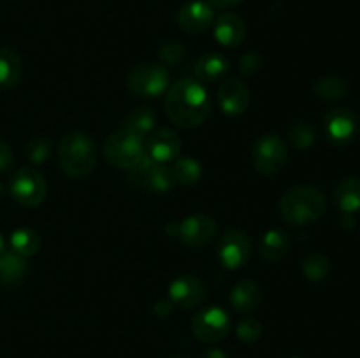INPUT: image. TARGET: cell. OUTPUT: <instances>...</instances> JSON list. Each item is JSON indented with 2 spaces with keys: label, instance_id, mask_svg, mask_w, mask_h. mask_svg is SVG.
<instances>
[{
  "label": "cell",
  "instance_id": "6da1fadb",
  "mask_svg": "<svg viewBox=\"0 0 360 358\" xmlns=\"http://www.w3.org/2000/svg\"><path fill=\"white\" fill-rule=\"evenodd\" d=\"M164 107L174 125L195 128L202 125L210 114V97L200 81L181 79L167 90Z\"/></svg>",
  "mask_w": 360,
  "mask_h": 358
},
{
  "label": "cell",
  "instance_id": "7a4b0ae2",
  "mask_svg": "<svg viewBox=\"0 0 360 358\" xmlns=\"http://www.w3.org/2000/svg\"><path fill=\"white\" fill-rule=\"evenodd\" d=\"M58 164L72 179L86 178L97 165V146L88 133L69 132L58 142Z\"/></svg>",
  "mask_w": 360,
  "mask_h": 358
},
{
  "label": "cell",
  "instance_id": "3957f363",
  "mask_svg": "<svg viewBox=\"0 0 360 358\" xmlns=\"http://www.w3.org/2000/svg\"><path fill=\"white\" fill-rule=\"evenodd\" d=\"M327 209L326 195L313 186L288 188L280 199L281 218L288 225H308L323 216Z\"/></svg>",
  "mask_w": 360,
  "mask_h": 358
},
{
  "label": "cell",
  "instance_id": "277c9868",
  "mask_svg": "<svg viewBox=\"0 0 360 358\" xmlns=\"http://www.w3.org/2000/svg\"><path fill=\"white\" fill-rule=\"evenodd\" d=\"M169 86V70L164 63H139L127 74V88L136 97H158Z\"/></svg>",
  "mask_w": 360,
  "mask_h": 358
},
{
  "label": "cell",
  "instance_id": "5b68a950",
  "mask_svg": "<svg viewBox=\"0 0 360 358\" xmlns=\"http://www.w3.org/2000/svg\"><path fill=\"white\" fill-rule=\"evenodd\" d=\"M9 193L20 206L35 207L44 202L48 195V183L37 168L21 167L11 175Z\"/></svg>",
  "mask_w": 360,
  "mask_h": 358
},
{
  "label": "cell",
  "instance_id": "8992f818",
  "mask_svg": "<svg viewBox=\"0 0 360 358\" xmlns=\"http://www.w3.org/2000/svg\"><path fill=\"white\" fill-rule=\"evenodd\" d=\"M288 147L281 137L274 133L262 135L252 150V164L257 172L264 175H274L287 165Z\"/></svg>",
  "mask_w": 360,
  "mask_h": 358
},
{
  "label": "cell",
  "instance_id": "52a82bcc",
  "mask_svg": "<svg viewBox=\"0 0 360 358\" xmlns=\"http://www.w3.org/2000/svg\"><path fill=\"white\" fill-rule=\"evenodd\" d=\"M102 151L112 167L132 168L144 157V144L139 137L118 130L104 140Z\"/></svg>",
  "mask_w": 360,
  "mask_h": 358
},
{
  "label": "cell",
  "instance_id": "ba28073f",
  "mask_svg": "<svg viewBox=\"0 0 360 358\" xmlns=\"http://www.w3.org/2000/svg\"><path fill=\"white\" fill-rule=\"evenodd\" d=\"M231 318L227 312L218 305H210L204 307L193 316L192 319V332L200 343L214 344L224 340L231 332Z\"/></svg>",
  "mask_w": 360,
  "mask_h": 358
},
{
  "label": "cell",
  "instance_id": "9c48e42d",
  "mask_svg": "<svg viewBox=\"0 0 360 358\" xmlns=\"http://www.w3.org/2000/svg\"><path fill=\"white\" fill-rule=\"evenodd\" d=\"M252 256V241L248 234L239 228H231L225 232L218 244V258L221 265L236 270L243 269Z\"/></svg>",
  "mask_w": 360,
  "mask_h": 358
},
{
  "label": "cell",
  "instance_id": "30bf717a",
  "mask_svg": "<svg viewBox=\"0 0 360 358\" xmlns=\"http://www.w3.org/2000/svg\"><path fill=\"white\" fill-rule=\"evenodd\" d=\"M217 234V221L207 214H192L176 223L174 235L186 248H202Z\"/></svg>",
  "mask_w": 360,
  "mask_h": 358
},
{
  "label": "cell",
  "instance_id": "8fae6325",
  "mask_svg": "<svg viewBox=\"0 0 360 358\" xmlns=\"http://www.w3.org/2000/svg\"><path fill=\"white\" fill-rule=\"evenodd\" d=\"M130 171H132L130 172V178L137 179L141 185L146 186L151 192H169L176 185L171 167L151 160L146 153H144V157Z\"/></svg>",
  "mask_w": 360,
  "mask_h": 358
},
{
  "label": "cell",
  "instance_id": "7c38bea8",
  "mask_svg": "<svg viewBox=\"0 0 360 358\" xmlns=\"http://www.w3.org/2000/svg\"><path fill=\"white\" fill-rule=\"evenodd\" d=\"M176 20L185 34L200 35L213 25V7L202 0H190L179 7Z\"/></svg>",
  "mask_w": 360,
  "mask_h": 358
},
{
  "label": "cell",
  "instance_id": "4fadbf2b",
  "mask_svg": "<svg viewBox=\"0 0 360 358\" xmlns=\"http://www.w3.org/2000/svg\"><path fill=\"white\" fill-rule=\"evenodd\" d=\"M206 295L207 290L202 279L190 274L176 277L169 286V300L183 309H193L200 305L206 300Z\"/></svg>",
  "mask_w": 360,
  "mask_h": 358
},
{
  "label": "cell",
  "instance_id": "5bb4252c",
  "mask_svg": "<svg viewBox=\"0 0 360 358\" xmlns=\"http://www.w3.org/2000/svg\"><path fill=\"white\" fill-rule=\"evenodd\" d=\"M323 130L330 142L336 146H345L354 139L357 130V116L347 107L333 109L323 119Z\"/></svg>",
  "mask_w": 360,
  "mask_h": 358
},
{
  "label": "cell",
  "instance_id": "9a60e30c",
  "mask_svg": "<svg viewBox=\"0 0 360 358\" xmlns=\"http://www.w3.org/2000/svg\"><path fill=\"white\" fill-rule=\"evenodd\" d=\"M181 151V139L171 128H158L148 135L146 154L158 164L176 160Z\"/></svg>",
  "mask_w": 360,
  "mask_h": 358
},
{
  "label": "cell",
  "instance_id": "2e32d148",
  "mask_svg": "<svg viewBox=\"0 0 360 358\" xmlns=\"http://www.w3.org/2000/svg\"><path fill=\"white\" fill-rule=\"evenodd\" d=\"M218 104L229 116H239L248 109L250 90L241 79H225L218 88Z\"/></svg>",
  "mask_w": 360,
  "mask_h": 358
},
{
  "label": "cell",
  "instance_id": "e0dca14e",
  "mask_svg": "<svg viewBox=\"0 0 360 358\" xmlns=\"http://www.w3.org/2000/svg\"><path fill=\"white\" fill-rule=\"evenodd\" d=\"M246 37V23L234 13H224L214 23V39L225 48L243 44Z\"/></svg>",
  "mask_w": 360,
  "mask_h": 358
},
{
  "label": "cell",
  "instance_id": "ac0fdd59",
  "mask_svg": "<svg viewBox=\"0 0 360 358\" xmlns=\"http://www.w3.org/2000/svg\"><path fill=\"white\" fill-rule=\"evenodd\" d=\"M229 300H231L232 309L236 312L246 314V312L255 311L260 305V302H262V288L257 281L241 279L232 288Z\"/></svg>",
  "mask_w": 360,
  "mask_h": 358
},
{
  "label": "cell",
  "instance_id": "d6986e66",
  "mask_svg": "<svg viewBox=\"0 0 360 358\" xmlns=\"http://www.w3.org/2000/svg\"><path fill=\"white\" fill-rule=\"evenodd\" d=\"M193 72L200 83H217L229 72V60L221 53H206L197 60Z\"/></svg>",
  "mask_w": 360,
  "mask_h": 358
},
{
  "label": "cell",
  "instance_id": "ffe728a7",
  "mask_svg": "<svg viewBox=\"0 0 360 358\" xmlns=\"http://www.w3.org/2000/svg\"><path fill=\"white\" fill-rule=\"evenodd\" d=\"M334 206L345 214H352L360 209V179L345 178L336 185L333 192Z\"/></svg>",
  "mask_w": 360,
  "mask_h": 358
},
{
  "label": "cell",
  "instance_id": "44dd1931",
  "mask_svg": "<svg viewBox=\"0 0 360 358\" xmlns=\"http://www.w3.org/2000/svg\"><path fill=\"white\" fill-rule=\"evenodd\" d=\"M290 235L280 228H273L260 239L259 253L266 262H276L281 260L290 249Z\"/></svg>",
  "mask_w": 360,
  "mask_h": 358
},
{
  "label": "cell",
  "instance_id": "7402d4cb",
  "mask_svg": "<svg viewBox=\"0 0 360 358\" xmlns=\"http://www.w3.org/2000/svg\"><path fill=\"white\" fill-rule=\"evenodd\" d=\"M155 123H157L155 112L150 107H146V105H143V107H136L125 116L120 130H123L127 133H132V135L139 137V139H144L155 128Z\"/></svg>",
  "mask_w": 360,
  "mask_h": 358
},
{
  "label": "cell",
  "instance_id": "603a6c76",
  "mask_svg": "<svg viewBox=\"0 0 360 358\" xmlns=\"http://www.w3.org/2000/svg\"><path fill=\"white\" fill-rule=\"evenodd\" d=\"M23 74V63L20 55L13 48H0V88H14Z\"/></svg>",
  "mask_w": 360,
  "mask_h": 358
},
{
  "label": "cell",
  "instance_id": "cb8c5ba5",
  "mask_svg": "<svg viewBox=\"0 0 360 358\" xmlns=\"http://www.w3.org/2000/svg\"><path fill=\"white\" fill-rule=\"evenodd\" d=\"M313 93L320 98V100L336 102L343 100L350 95V84L345 77L340 76H323L313 84Z\"/></svg>",
  "mask_w": 360,
  "mask_h": 358
},
{
  "label": "cell",
  "instance_id": "d4e9b609",
  "mask_svg": "<svg viewBox=\"0 0 360 358\" xmlns=\"http://www.w3.org/2000/svg\"><path fill=\"white\" fill-rule=\"evenodd\" d=\"M11 249L18 256H34L41 249V237L32 228H18L11 235Z\"/></svg>",
  "mask_w": 360,
  "mask_h": 358
},
{
  "label": "cell",
  "instance_id": "484cf974",
  "mask_svg": "<svg viewBox=\"0 0 360 358\" xmlns=\"http://www.w3.org/2000/svg\"><path fill=\"white\" fill-rule=\"evenodd\" d=\"M171 171H172V175H174V181L183 186L197 185L199 179L202 178V167H200V164L195 160V158H190V157L176 158Z\"/></svg>",
  "mask_w": 360,
  "mask_h": 358
},
{
  "label": "cell",
  "instance_id": "4316f807",
  "mask_svg": "<svg viewBox=\"0 0 360 358\" xmlns=\"http://www.w3.org/2000/svg\"><path fill=\"white\" fill-rule=\"evenodd\" d=\"M27 274V262L16 253H0V283H18Z\"/></svg>",
  "mask_w": 360,
  "mask_h": 358
},
{
  "label": "cell",
  "instance_id": "83f0119b",
  "mask_svg": "<svg viewBox=\"0 0 360 358\" xmlns=\"http://www.w3.org/2000/svg\"><path fill=\"white\" fill-rule=\"evenodd\" d=\"M330 272V262L323 253H311L304 258L302 262V274L308 281L313 283H320V281L326 279Z\"/></svg>",
  "mask_w": 360,
  "mask_h": 358
},
{
  "label": "cell",
  "instance_id": "f1b7e54d",
  "mask_svg": "<svg viewBox=\"0 0 360 358\" xmlns=\"http://www.w3.org/2000/svg\"><path fill=\"white\" fill-rule=\"evenodd\" d=\"M287 133L292 146L297 147V150H306V147L311 146L316 139L315 125L309 121H295L294 125L288 128Z\"/></svg>",
  "mask_w": 360,
  "mask_h": 358
},
{
  "label": "cell",
  "instance_id": "f546056e",
  "mask_svg": "<svg viewBox=\"0 0 360 358\" xmlns=\"http://www.w3.org/2000/svg\"><path fill=\"white\" fill-rule=\"evenodd\" d=\"M51 139L49 137H32L27 144H25V157L28 158L30 164H44L51 154Z\"/></svg>",
  "mask_w": 360,
  "mask_h": 358
},
{
  "label": "cell",
  "instance_id": "4dcf8cb0",
  "mask_svg": "<svg viewBox=\"0 0 360 358\" xmlns=\"http://www.w3.org/2000/svg\"><path fill=\"white\" fill-rule=\"evenodd\" d=\"M262 323L257 318H243L239 319L236 325V336L243 340V343H255L262 336Z\"/></svg>",
  "mask_w": 360,
  "mask_h": 358
},
{
  "label": "cell",
  "instance_id": "1f68e13d",
  "mask_svg": "<svg viewBox=\"0 0 360 358\" xmlns=\"http://www.w3.org/2000/svg\"><path fill=\"white\" fill-rule=\"evenodd\" d=\"M158 56H160L162 62L167 63V65H176V63H179L185 58V48H183V44H179V42L167 41L160 46V49H158Z\"/></svg>",
  "mask_w": 360,
  "mask_h": 358
},
{
  "label": "cell",
  "instance_id": "d6a6232c",
  "mask_svg": "<svg viewBox=\"0 0 360 358\" xmlns=\"http://www.w3.org/2000/svg\"><path fill=\"white\" fill-rule=\"evenodd\" d=\"M260 65H262V60H260L257 53H246L241 58V62H239V70L245 76H253L255 72H259Z\"/></svg>",
  "mask_w": 360,
  "mask_h": 358
},
{
  "label": "cell",
  "instance_id": "836d02e7",
  "mask_svg": "<svg viewBox=\"0 0 360 358\" xmlns=\"http://www.w3.org/2000/svg\"><path fill=\"white\" fill-rule=\"evenodd\" d=\"M13 164H14L13 150H11L9 144L0 140V174L9 171V168L13 167Z\"/></svg>",
  "mask_w": 360,
  "mask_h": 358
},
{
  "label": "cell",
  "instance_id": "e575fe53",
  "mask_svg": "<svg viewBox=\"0 0 360 358\" xmlns=\"http://www.w3.org/2000/svg\"><path fill=\"white\" fill-rule=\"evenodd\" d=\"M172 305H174V304H172L171 300H158L157 305H155V312H157L160 318H164V316L171 314Z\"/></svg>",
  "mask_w": 360,
  "mask_h": 358
},
{
  "label": "cell",
  "instance_id": "d590c367",
  "mask_svg": "<svg viewBox=\"0 0 360 358\" xmlns=\"http://www.w3.org/2000/svg\"><path fill=\"white\" fill-rule=\"evenodd\" d=\"M241 2H245V0H210L211 6L220 7V9H231V7L239 6Z\"/></svg>",
  "mask_w": 360,
  "mask_h": 358
},
{
  "label": "cell",
  "instance_id": "8d00e7d4",
  "mask_svg": "<svg viewBox=\"0 0 360 358\" xmlns=\"http://www.w3.org/2000/svg\"><path fill=\"white\" fill-rule=\"evenodd\" d=\"M200 358H231L224 350H218V347H210V350L202 351Z\"/></svg>",
  "mask_w": 360,
  "mask_h": 358
},
{
  "label": "cell",
  "instance_id": "74e56055",
  "mask_svg": "<svg viewBox=\"0 0 360 358\" xmlns=\"http://www.w3.org/2000/svg\"><path fill=\"white\" fill-rule=\"evenodd\" d=\"M0 253H4V237H2V234H0Z\"/></svg>",
  "mask_w": 360,
  "mask_h": 358
},
{
  "label": "cell",
  "instance_id": "f35d334b",
  "mask_svg": "<svg viewBox=\"0 0 360 358\" xmlns=\"http://www.w3.org/2000/svg\"><path fill=\"white\" fill-rule=\"evenodd\" d=\"M172 358H188V357H172Z\"/></svg>",
  "mask_w": 360,
  "mask_h": 358
},
{
  "label": "cell",
  "instance_id": "ab89813d",
  "mask_svg": "<svg viewBox=\"0 0 360 358\" xmlns=\"http://www.w3.org/2000/svg\"><path fill=\"white\" fill-rule=\"evenodd\" d=\"M290 358H302V357H290Z\"/></svg>",
  "mask_w": 360,
  "mask_h": 358
}]
</instances>
